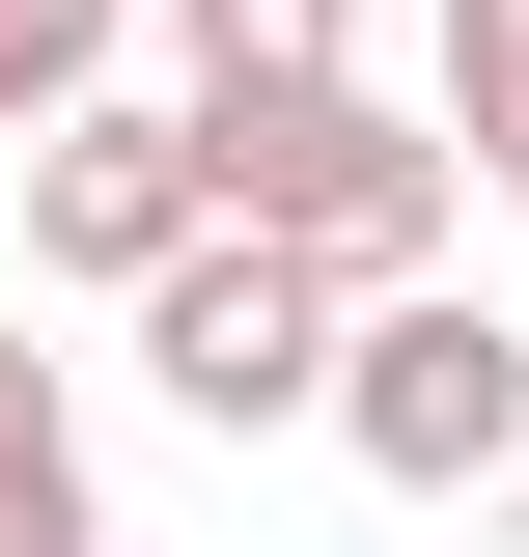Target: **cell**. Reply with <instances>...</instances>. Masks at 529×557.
I'll return each mask as SVG.
<instances>
[{"label":"cell","mask_w":529,"mask_h":557,"mask_svg":"<svg viewBox=\"0 0 529 557\" xmlns=\"http://www.w3.org/2000/svg\"><path fill=\"white\" fill-rule=\"evenodd\" d=\"M223 139V223H251V251H307L334 307H391V278H446V139L391 112V84H307V112H196Z\"/></svg>","instance_id":"6da1fadb"},{"label":"cell","mask_w":529,"mask_h":557,"mask_svg":"<svg viewBox=\"0 0 529 557\" xmlns=\"http://www.w3.org/2000/svg\"><path fill=\"white\" fill-rule=\"evenodd\" d=\"M334 446H362L391 502H473V474L529 446V335L473 307V278H391V307L334 335Z\"/></svg>","instance_id":"7a4b0ae2"},{"label":"cell","mask_w":529,"mask_h":557,"mask_svg":"<svg viewBox=\"0 0 529 557\" xmlns=\"http://www.w3.org/2000/svg\"><path fill=\"white\" fill-rule=\"evenodd\" d=\"M334 335H362V307H334L307 251H251V223L139 278V362H168V391H196L223 446H279V418H334Z\"/></svg>","instance_id":"3957f363"},{"label":"cell","mask_w":529,"mask_h":557,"mask_svg":"<svg viewBox=\"0 0 529 557\" xmlns=\"http://www.w3.org/2000/svg\"><path fill=\"white\" fill-rule=\"evenodd\" d=\"M28 251L139 307L168 251H223V139H196V112H139V84H112V112H57V139H28Z\"/></svg>","instance_id":"277c9868"},{"label":"cell","mask_w":529,"mask_h":557,"mask_svg":"<svg viewBox=\"0 0 529 557\" xmlns=\"http://www.w3.org/2000/svg\"><path fill=\"white\" fill-rule=\"evenodd\" d=\"M168 57H196V112H307V84H362V0H168Z\"/></svg>","instance_id":"5b68a950"},{"label":"cell","mask_w":529,"mask_h":557,"mask_svg":"<svg viewBox=\"0 0 529 557\" xmlns=\"http://www.w3.org/2000/svg\"><path fill=\"white\" fill-rule=\"evenodd\" d=\"M0 557H112V474H84V391L0 335Z\"/></svg>","instance_id":"8992f818"},{"label":"cell","mask_w":529,"mask_h":557,"mask_svg":"<svg viewBox=\"0 0 529 557\" xmlns=\"http://www.w3.org/2000/svg\"><path fill=\"white\" fill-rule=\"evenodd\" d=\"M112 28L139 0H0V168H28L57 112H112Z\"/></svg>","instance_id":"52a82bcc"},{"label":"cell","mask_w":529,"mask_h":557,"mask_svg":"<svg viewBox=\"0 0 529 557\" xmlns=\"http://www.w3.org/2000/svg\"><path fill=\"white\" fill-rule=\"evenodd\" d=\"M446 168L529 196V0H446Z\"/></svg>","instance_id":"ba28073f"}]
</instances>
